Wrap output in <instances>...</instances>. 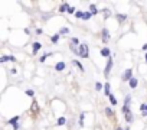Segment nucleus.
Returning a JSON list of instances; mask_svg holds the SVG:
<instances>
[{"label": "nucleus", "instance_id": "dca6fc26", "mask_svg": "<svg viewBox=\"0 0 147 130\" xmlns=\"http://www.w3.org/2000/svg\"><path fill=\"white\" fill-rule=\"evenodd\" d=\"M124 117H125L127 123H131V121H133V114H131V111H130V113H127V114H124Z\"/></svg>", "mask_w": 147, "mask_h": 130}, {"label": "nucleus", "instance_id": "4c0bfd02", "mask_svg": "<svg viewBox=\"0 0 147 130\" xmlns=\"http://www.w3.org/2000/svg\"><path fill=\"white\" fill-rule=\"evenodd\" d=\"M143 49H144V51H147V43H144V45H143Z\"/></svg>", "mask_w": 147, "mask_h": 130}, {"label": "nucleus", "instance_id": "aec40b11", "mask_svg": "<svg viewBox=\"0 0 147 130\" xmlns=\"http://www.w3.org/2000/svg\"><path fill=\"white\" fill-rule=\"evenodd\" d=\"M66 33H69V29H68V28H62V29L59 30V35H66Z\"/></svg>", "mask_w": 147, "mask_h": 130}, {"label": "nucleus", "instance_id": "a19ab883", "mask_svg": "<svg viewBox=\"0 0 147 130\" xmlns=\"http://www.w3.org/2000/svg\"><path fill=\"white\" fill-rule=\"evenodd\" d=\"M125 130H130V129H128V127H127V129H125Z\"/></svg>", "mask_w": 147, "mask_h": 130}, {"label": "nucleus", "instance_id": "20e7f679", "mask_svg": "<svg viewBox=\"0 0 147 130\" xmlns=\"http://www.w3.org/2000/svg\"><path fill=\"white\" fill-rule=\"evenodd\" d=\"M131 75H133V71H131V70H127V71L124 72V75H123V80L130 83V81H131V78H133Z\"/></svg>", "mask_w": 147, "mask_h": 130}, {"label": "nucleus", "instance_id": "1a4fd4ad", "mask_svg": "<svg viewBox=\"0 0 147 130\" xmlns=\"http://www.w3.org/2000/svg\"><path fill=\"white\" fill-rule=\"evenodd\" d=\"M55 70H56V71H59V72H61V71H63V70H65V62H58V64L55 65Z\"/></svg>", "mask_w": 147, "mask_h": 130}, {"label": "nucleus", "instance_id": "423d86ee", "mask_svg": "<svg viewBox=\"0 0 147 130\" xmlns=\"http://www.w3.org/2000/svg\"><path fill=\"white\" fill-rule=\"evenodd\" d=\"M7 61H16V58L12 56V55H6V56L0 58V62H2V64H5V62H7Z\"/></svg>", "mask_w": 147, "mask_h": 130}, {"label": "nucleus", "instance_id": "39448f33", "mask_svg": "<svg viewBox=\"0 0 147 130\" xmlns=\"http://www.w3.org/2000/svg\"><path fill=\"white\" fill-rule=\"evenodd\" d=\"M42 48V45L39 43V42H35L33 45H32V52H33V55H36L38 52H39V49Z\"/></svg>", "mask_w": 147, "mask_h": 130}, {"label": "nucleus", "instance_id": "f8f14e48", "mask_svg": "<svg viewBox=\"0 0 147 130\" xmlns=\"http://www.w3.org/2000/svg\"><path fill=\"white\" fill-rule=\"evenodd\" d=\"M128 84H130V87H131V88H136V87H137V84H138V80H137V78H131V81H130Z\"/></svg>", "mask_w": 147, "mask_h": 130}, {"label": "nucleus", "instance_id": "f704fd0d", "mask_svg": "<svg viewBox=\"0 0 147 130\" xmlns=\"http://www.w3.org/2000/svg\"><path fill=\"white\" fill-rule=\"evenodd\" d=\"M19 127H20V124H19V123H16V124L13 126V130H19Z\"/></svg>", "mask_w": 147, "mask_h": 130}, {"label": "nucleus", "instance_id": "58836bf2", "mask_svg": "<svg viewBox=\"0 0 147 130\" xmlns=\"http://www.w3.org/2000/svg\"><path fill=\"white\" fill-rule=\"evenodd\" d=\"M117 130H123V129H121V127H117Z\"/></svg>", "mask_w": 147, "mask_h": 130}, {"label": "nucleus", "instance_id": "f03ea898", "mask_svg": "<svg viewBox=\"0 0 147 130\" xmlns=\"http://www.w3.org/2000/svg\"><path fill=\"white\" fill-rule=\"evenodd\" d=\"M111 67H113V58L110 56V58H108V61H107V65H105V68H104V75H105V77H108V75H110Z\"/></svg>", "mask_w": 147, "mask_h": 130}, {"label": "nucleus", "instance_id": "4468645a", "mask_svg": "<svg viewBox=\"0 0 147 130\" xmlns=\"http://www.w3.org/2000/svg\"><path fill=\"white\" fill-rule=\"evenodd\" d=\"M69 48H71V51H72L74 53H77V55H78V48H77L75 43H69Z\"/></svg>", "mask_w": 147, "mask_h": 130}, {"label": "nucleus", "instance_id": "f257e3e1", "mask_svg": "<svg viewBox=\"0 0 147 130\" xmlns=\"http://www.w3.org/2000/svg\"><path fill=\"white\" fill-rule=\"evenodd\" d=\"M78 55H80L81 58H88L90 49H88V45H87V43H81V45L78 46Z\"/></svg>", "mask_w": 147, "mask_h": 130}, {"label": "nucleus", "instance_id": "9b49d317", "mask_svg": "<svg viewBox=\"0 0 147 130\" xmlns=\"http://www.w3.org/2000/svg\"><path fill=\"white\" fill-rule=\"evenodd\" d=\"M101 55L105 56V58H110V49L108 48H102L101 49Z\"/></svg>", "mask_w": 147, "mask_h": 130}, {"label": "nucleus", "instance_id": "b1692460", "mask_svg": "<svg viewBox=\"0 0 147 130\" xmlns=\"http://www.w3.org/2000/svg\"><path fill=\"white\" fill-rule=\"evenodd\" d=\"M123 113H124V114L130 113V106H123Z\"/></svg>", "mask_w": 147, "mask_h": 130}, {"label": "nucleus", "instance_id": "bb28decb", "mask_svg": "<svg viewBox=\"0 0 147 130\" xmlns=\"http://www.w3.org/2000/svg\"><path fill=\"white\" fill-rule=\"evenodd\" d=\"M102 15H104V18H108L111 13H110V10H108V9H104V10H102Z\"/></svg>", "mask_w": 147, "mask_h": 130}, {"label": "nucleus", "instance_id": "6e6552de", "mask_svg": "<svg viewBox=\"0 0 147 130\" xmlns=\"http://www.w3.org/2000/svg\"><path fill=\"white\" fill-rule=\"evenodd\" d=\"M72 64L75 65V67H78V70H80L81 72H84V71H85V70H84V67H82V64H81L80 61H77V59H74V61H72Z\"/></svg>", "mask_w": 147, "mask_h": 130}, {"label": "nucleus", "instance_id": "e433bc0d", "mask_svg": "<svg viewBox=\"0 0 147 130\" xmlns=\"http://www.w3.org/2000/svg\"><path fill=\"white\" fill-rule=\"evenodd\" d=\"M143 116H146V117H147V104H146V111L143 113Z\"/></svg>", "mask_w": 147, "mask_h": 130}, {"label": "nucleus", "instance_id": "4be33fe9", "mask_svg": "<svg viewBox=\"0 0 147 130\" xmlns=\"http://www.w3.org/2000/svg\"><path fill=\"white\" fill-rule=\"evenodd\" d=\"M52 53L51 52H48V53H43V56H40V62H45V59L48 58V56H51Z\"/></svg>", "mask_w": 147, "mask_h": 130}, {"label": "nucleus", "instance_id": "c9c22d12", "mask_svg": "<svg viewBox=\"0 0 147 130\" xmlns=\"http://www.w3.org/2000/svg\"><path fill=\"white\" fill-rule=\"evenodd\" d=\"M36 33L38 35H42V29H36Z\"/></svg>", "mask_w": 147, "mask_h": 130}, {"label": "nucleus", "instance_id": "2f4dec72", "mask_svg": "<svg viewBox=\"0 0 147 130\" xmlns=\"http://www.w3.org/2000/svg\"><path fill=\"white\" fill-rule=\"evenodd\" d=\"M72 43H75V45H78V46L81 45V43H80V41H78L77 38H72Z\"/></svg>", "mask_w": 147, "mask_h": 130}, {"label": "nucleus", "instance_id": "5701e85b", "mask_svg": "<svg viewBox=\"0 0 147 130\" xmlns=\"http://www.w3.org/2000/svg\"><path fill=\"white\" fill-rule=\"evenodd\" d=\"M65 123H66V118H65V117L58 118V124H59V126H62V124H65Z\"/></svg>", "mask_w": 147, "mask_h": 130}, {"label": "nucleus", "instance_id": "7c9ffc66", "mask_svg": "<svg viewBox=\"0 0 147 130\" xmlns=\"http://www.w3.org/2000/svg\"><path fill=\"white\" fill-rule=\"evenodd\" d=\"M26 94H28L29 97H33V95H35V93H33L32 90H26Z\"/></svg>", "mask_w": 147, "mask_h": 130}, {"label": "nucleus", "instance_id": "6ab92c4d", "mask_svg": "<svg viewBox=\"0 0 147 130\" xmlns=\"http://www.w3.org/2000/svg\"><path fill=\"white\" fill-rule=\"evenodd\" d=\"M108 98H110V103H111L113 106H117V98H115V97H114L113 94H111V95H110Z\"/></svg>", "mask_w": 147, "mask_h": 130}, {"label": "nucleus", "instance_id": "a878e982", "mask_svg": "<svg viewBox=\"0 0 147 130\" xmlns=\"http://www.w3.org/2000/svg\"><path fill=\"white\" fill-rule=\"evenodd\" d=\"M75 18H78V19H81V18H84V13H82L81 10H78V12L75 13Z\"/></svg>", "mask_w": 147, "mask_h": 130}, {"label": "nucleus", "instance_id": "412c9836", "mask_svg": "<svg viewBox=\"0 0 147 130\" xmlns=\"http://www.w3.org/2000/svg\"><path fill=\"white\" fill-rule=\"evenodd\" d=\"M18 120H19V117L16 116V117H13V118H10V120H9V123H10L12 126H15V124L18 123Z\"/></svg>", "mask_w": 147, "mask_h": 130}, {"label": "nucleus", "instance_id": "72a5a7b5", "mask_svg": "<svg viewBox=\"0 0 147 130\" xmlns=\"http://www.w3.org/2000/svg\"><path fill=\"white\" fill-rule=\"evenodd\" d=\"M140 110L144 113V111H146V104H141V106H140Z\"/></svg>", "mask_w": 147, "mask_h": 130}, {"label": "nucleus", "instance_id": "ea45409f", "mask_svg": "<svg viewBox=\"0 0 147 130\" xmlns=\"http://www.w3.org/2000/svg\"><path fill=\"white\" fill-rule=\"evenodd\" d=\"M144 56H146V62H147V53H146V55H144Z\"/></svg>", "mask_w": 147, "mask_h": 130}, {"label": "nucleus", "instance_id": "a211bd4d", "mask_svg": "<svg viewBox=\"0 0 147 130\" xmlns=\"http://www.w3.org/2000/svg\"><path fill=\"white\" fill-rule=\"evenodd\" d=\"M130 101H131V95H130V94H127V95H125V98H124V106H130Z\"/></svg>", "mask_w": 147, "mask_h": 130}, {"label": "nucleus", "instance_id": "cd10ccee", "mask_svg": "<svg viewBox=\"0 0 147 130\" xmlns=\"http://www.w3.org/2000/svg\"><path fill=\"white\" fill-rule=\"evenodd\" d=\"M95 90H97V91H101V90H102V84H101V83H97V84H95Z\"/></svg>", "mask_w": 147, "mask_h": 130}, {"label": "nucleus", "instance_id": "f3484780", "mask_svg": "<svg viewBox=\"0 0 147 130\" xmlns=\"http://www.w3.org/2000/svg\"><path fill=\"white\" fill-rule=\"evenodd\" d=\"M90 13H91V15H97V13H98V10H97V7H95L94 5L90 6Z\"/></svg>", "mask_w": 147, "mask_h": 130}, {"label": "nucleus", "instance_id": "473e14b6", "mask_svg": "<svg viewBox=\"0 0 147 130\" xmlns=\"http://www.w3.org/2000/svg\"><path fill=\"white\" fill-rule=\"evenodd\" d=\"M68 13H77V12H75V7H72V6H71L69 10H68Z\"/></svg>", "mask_w": 147, "mask_h": 130}, {"label": "nucleus", "instance_id": "7ed1b4c3", "mask_svg": "<svg viewBox=\"0 0 147 130\" xmlns=\"http://www.w3.org/2000/svg\"><path fill=\"white\" fill-rule=\"evenodd\" d=\"M108 41H110V32H108L107 28H104V29H102V42L107 43Z\"/></svg>", "mask_w": 147, "mask_h": 130}, {"label": "nucleus", "instance_id": "c85d7f7f", "mask_svg": "<svg viewBox=\"0 0 147 130\" xmlns=\"http://www.w3.org/2000/svg\"><path fill=\"white\" fill-rule=\"evenodd\" d=\"M105 113H107V116H110V117L113 116V110H111L110 107H107V108H105Z\"/></svg>", "mask_w": 147, "mask_h": 130}, {"label": "nucleus", "instance_id": "393cba45", "mask_svg": "<svg viewBox=\"0 0 147 130\" xmlns=\"http://www.w3.org/2000/svg\"><path fill=\"white\" fill-rule=\"evenodd\" d=\"M84 117H85V114L81 113V116H80V126H84Z\"/></svg>", "mask_w": 147, "mask_h": 130}, {"label": "nucleus", "instance_id": "9d476101", "mask_svg": "<svg viewBox=\"0 0 147 130\" xmlns=\"http://www.w3.org/2000/svg\"><path fill=\"white\" fill-rule=\"evenodd\" d=\"M115 18H117V20H118L120 23H124V22L127 20V16H125V15H115Z\"/></svg>", "mask_w": 147, "mask_h": 130}, {"label": "nucleus", "instance_id": "ddd939ff", "mask_svg": "<svg viewBox=\"0 0 147 130\" xmlns=\"http://www.w3.org/2000/svg\"><path fill=\"white\" fill-rule=\"evenodd\" d=\"M104 94H105V95H108V97L111 95V94H110V84H108V83H105V84H104Z\"/></svg>", "mask_w": 147, "mask_h": 130}, {"label": "nucleus", "instance_id": "c756f323", "mask_svg": "<svg viewBox=\"0 0 147 130\" xmlns=\"http://www.w3.org/2000/svg\"><path fill=\"white\" fill-rule=\"evenodd\" d=\"M90 18H91V13L88 12V13H84V18H82V19H84V20H88Z\"/></svg>", "mask_w": 147, "mask_h": 130}, {"label": "nucleus", "instance_id": "2eb2a0df", "mask_svg": "<svg viewBox=\"0 0 147 130\" xmlns=\"http://www.w3.org/2000/svg\"><path fill=\"white\" fill-rule=\"evenodd\" d=\"M59 38H61V35H59V33H56V35H53V36L51 38V41H52V43H58V41H59Z\"/></svg>", "mask_w": 147, "mask_h": 130}, {"label": "nucleus", "instance_id": "0eeeda50", "mask_svg": "<svg viewBox=\"0 0 147 130\" xmlns=\"http://www.w3.org/2000/svg\"><path fill=\"white\" fill-rule=\"evenodd\" d=\"M69 7H71V6H69L68 3H62V5H61V7H59V12H61V13H65V12H68V10H69Z\"/></svg>", "mask_w": 147, "mask_h": 130}]
</instances>
